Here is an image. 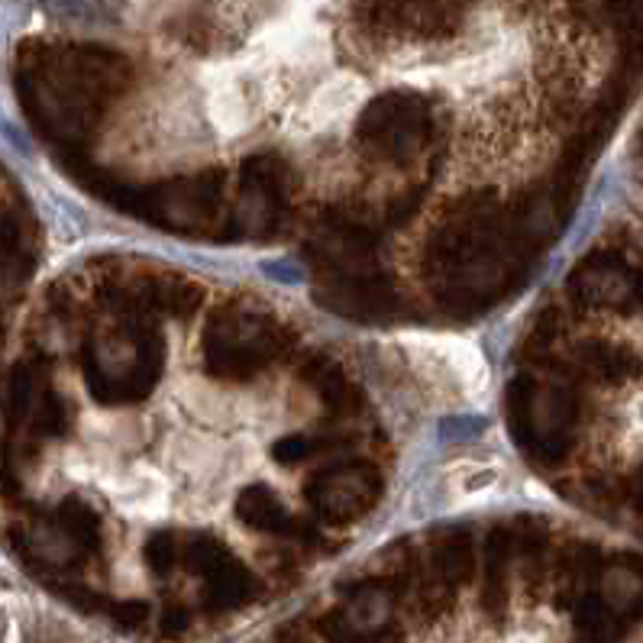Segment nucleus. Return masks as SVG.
<instances>
[{
    "mask_svg": "<svg viewBox=\"0 0 643 643\" xmlns=\"http://www.w3.org/2000/svg\"><path fill=\"white\" fill-rule=\"evenodd\" d=\"M50 340L10 369L0 476L55 456L10 541L81 611L123 576L159 589L155 624L182 582L240 611L395 504L414 404L292 297L110 255L52 288Z\"/></svg>",
    "mask_w": 643,
    "mask_h": 643,
    "instance_id": "f257e3e1",
    "label": "nucleus"
},
{
    "mask_svg": "<svg viewBox=\"0 0 643 643\" xmlns=\"http://www.w3.org/2000/svg\"><path fill=\"white\" fill-rule=\"evenodd\" d=\"M621 501H628L634 508V514L643 517V459L628 479H621V486L614 492V504H621Z\"/></svg>",
    "mask_w": 643,
    "mask_h": 643,
    "instance_id": "f03ea898",
    "label": "nucleus"
},
{
    "mask_svg": "<svg viewBox=\"0 0 643 643\" xmlns=\"http://www.w3.org/2000/svg\"><path fill=\"white\" fill-rule=\"evenodd\" d=\"M3 637H7V614L0 611V641H3Z\"/></svg>",
    "mask_w": 643,
    "mask_h": 643,
    "instance_id": "7ed1b4c3",
    "label": "nucleus"
},
{
    "mask_svg": "<svg viewBox=\"0 0 643 643\" xmlns=\"http://www.w3.org/2000/svg\"><path fill=\"white\" fill-rule=\"evenodd\" d=\"M0 340H3V330H0Z\"/></svg>",
    "mask_w": 643,
    "mask_h": 643,
    "instance_id": "20e7f679",
    "label": "nucleus"
}]
</instances>
